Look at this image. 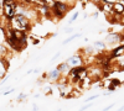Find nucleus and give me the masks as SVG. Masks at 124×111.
<instances>
[{
    "mask_svg": "<svg viewBox=\"0 0 124 111\" xmlns=\"http://www.w3.org/2000/svg\"><path fill=\"white\" fill-rule=\"evenodd\" d=\"M10 27L17 30V31H24V32H29L31 27H32V24L31 21L24 15H15L11 20L9 21Z\"/></svg>",
    "mask_w": 124,
    "mask_h": 111,
    "instance_id": "nucleus-1",
    "label": "nucleus"
},
{
    "mask_svg": "<svg viewBox=\"0 0 124 111\" xmlns=\"http://www.w3.org/2000/svg\"><path fill=\"white\" fill-rule=\"evenodd\" d=\"M71 9H72V5H70L68 1H60V0H55L54 5L51 6L52 15H54L56 19H58V20L63 19Z\"/></svg>",
    "mask_w": 124,
    "mask_h": 111,
    "instance_id": "nucleus-2",
    "label": "nucleus"
},
{
    "mask_svg": "<svg viewBox=\"0 0 124 111\" xmlns=\"http://www.w3.org/2000/svg\"><path fill=\"white\" fill-rule=\"evenodd\" d=\"M17 4H19V0H10V1H4L1 17H4L5 20L10 21V20H11V19L16 15Z\"/></svg>",
    "mask_w": 124,
    "mask_h": 111,
    "instance_id": "nucleus-3",
    "label": "nucleus"
},
{
    "mask_svg": "<svg viewBox=\"0 0 124 111\" xmlns=\"http://www.w3.org/2000/svg\"><path fill=\"white\" fill-rule=\"evenodd\" d=\"M123 41H124V33L117 31H112L107 33L104 37V42L108 46H116L117 43H123Z\"/></svg>",
    "mask_w": 124,
    "mask_h": 111,
    "instance_id": "nucleus-4",
    "label": "nucleus"
},
{
    "mask_svg": "<svg viewBox=\"0 0 124 111\" xmlns=\"http://www.w3.org/2000/svg\"><path fill=\"white\" fill-rule=\"evenodd\" d=\"M66 62L68 63V65H70L71 68L83 65V64L86 63V62H85L83 54H81V53H75V54H72L71 57H68V58L66 59Z\"/></svg>",
    "mask_w": 124,
    "mask_h": 111,
    "instance_id": "nucleus-5",
    "label": "nucleus"
},
{
    "mask_svg": "<svg viewBox=\"0 0 124 111\" xmlns=\"http://www.w3.org/2000/svg\"><path fill=\"white\" fill-rule=\"evenodd\" d=\"M62 75L61 73H60V70L57 69V68H55V69H51L50 72H48V77H47V82L50 83V84H56L58 80H61L62 79Z\"/></svg>",
    "mask_w": 124,
    "mask_h": 111,
    "instance_id": "nucleus-6",
    "label": "nucleus"
},
{
    "mask_svg": "<svg viewBox=\"0 0 124 111\" xmlns=\"http://www.w3.org/2000/svg\"><path fill=\"white\" fill-rule=\"evenodd\" d=\"M123 54H124V45L123 43L117 45L116 47H113V49L109 52V57L112 59H117L118 57H120Z\"/></svg>",
    "mask_w": 124,
    "mask_h": 111,
    "instance_id": "nucleus-7",
    "label": "nucleus"
},
{
    "mask_svg": "<svg viewBox=\"0 0 124 111\" xmlns=\"http://www.w3.org/2000/svg\"><path fill=\"white\" fill-rule=\"evenodd\" d=\"M8 68H9V60L5 58H0V80L5 78Z\"/></svg>",
    "mask_w": 124,
    "mask_h": 111,
    "instance_id": "nucleus-8",
    "label": "nucleus"
},
{
    "mask_svg": "<svg viewBox=\"0 0 124 111\" xmlns=\"http://www.w3.org/2000/svg\"><path fill=\"white\" fill-rule=\"evenodd\" d=\"M123 13H124V0H118V1L113 3V14L123 15Z\"/></svg>",
    "mask_w": 124,
    "mask_h": 111,
    "instance_id": "nucleus-9",
    "label": "nucleus"
},
{
    "mask_svg": "<svg viewBox=\"0 0 124 111\" xmlns=\"http://www.w3.org/2000/svg\"><path fill=\"white\" fill-rule=\"evenodd\" d=\"M82 54H83V57H94V54H97L98 52H97V49L93 47L92 45H88V46H86V47H83L82 48Z\"/></svg>",
    "mask_w": 124,
    "mask_h": 111,
    "instance_id": "nucleus-10",
    "label": "nucleus"
},
{
    "mask_svg": "<svg viewBox=\"0 0 124 111\" xmlns=\"http://www.w3.org/2000/svg\"><path fill=\"white\" fill-rule=\"evenodd\" d=\"M58 70H60V73L62 74V75H65V77H67V74H68V72H70V69H71V67L68 65V63L66 62H61L57 67H56Z\"/></svg>",
    "mask_w": 124,
    "mask_h": 111,
    "instance_id": "nucleus-11",
    "label": "nucleus"
},
{
    "mask_svg": "<svg viewBox=\"0 0 124 111\" xmlns=\"http://www.w3.org/2000/svg\"><path fill=\"white\" fill-rule=\"evenodd\" d=\"M92 46L97 49V52H98V53H99V52H104V51H107V48H108V45H107L104 41H96V42H93V43H92Z\"/></svg>",
    "mask_w": 124,
    "mask_h": 111,
    "instance_id": "nucleus-12",
    "label": "nucleus"
},
{
    "mask_svg": "<svg viewBox=\"0 0 124 111\" xmlns=\"http://www.w3.org/2000/svg\"><path fill=\"white\" fill-rule=\"evenodd\" d=\"M8 53H9V48L6 43H0V58H6Z\"/></svg>",
    "mask_w": 124,
    "mask_h": 111,
    "instance_id": "nucleus-13",
    "label": "nucleus"
},
{
    "mask_svg": "<svg viewBox=\"0 0 124 111\" xmlns=\"http://www.w3.org/2000/svg\"><path fill=\"white\" fill-rule=\"evenodd\" d=\"M0 43H6V30L0 25Z\"/></svg>",
    "mask_w": 124,
    "mask_h": 111,
    "instance_id": "nucleus-14",
    "label": "nucleus"
},
{
    "mask_svg": "<svg viewBox=\"0 0 124 111\" xmlns=\"http://www.w3.org/2000/svg\"><path fill=\"white\" fill-rule=\"evenodd\" d=\"M79 37H82V33L79 32V33H73V35H71L70 37H67L66 39H63V42H62V45H67V43H70L71 41H73L75 38H79Z\"/></svg>",
    "mask_w": 124,
    "mask_h": 111,
    "instance_id": "nucleus-15",
    "label": "nucleus"
},
{
    "mask_svg": "<svg viewBox=\"0 0 124 111\" xmlns=\"http://www.w3.org/2000/svg\"><path fill=\"white\" fill-rule=\"evenodd\" d=\"M109 82H110V84H112V85H114L116 88H118V86H120V85L123 84V82H122L120 79H118V78H113V79H110V80H109Z\"/></svg>",
    "mask_w": 124,
    "mask_h": 111,
    "instance_id": "nucleus-16",
    "label": "nucleus"
},
{
    "mask_svg": "<svg viewBox=\"0 0 124 111\" xmlns=\"http://www.w3.org/2000/svg\"><path fill=\"white\" fill-rule=\"evenodd\" d=\"M26 99H27V95H26L25 93H20V94L17 95V98H16V101H17V103H21V101H25Z\"/></svg>",
    "mask_w": 124,
    "mask_h": 111,
    "instance_id": "nucleus-17",
    "label": "nucleus"
},
{
    "mask_svg": "<svg viewBox=\"0 0 124 111\" xmlns=\"http://www.w3.org/2000/svg\"><path fill=\"white\" fill-rule=\"evenodd\" d=\"M78 16H79V13H78V11H75V14H73V15L71 16L70 21H68V24H70V25H71V24H73V22L76 21V20L78 19Z\"/></svg>",
    "mask_w": 124,
    "mask_h": 111,
    "instance_id": "nucleus-18",
    "label": "nucleus"
},
{
    "mask_svg": "<svg viewBox=\"0 0 124 111\" xmlns=\"http://www.w3.org/2000/svg\"><path fill=\"white\" fill-rule=\"evenodd\" d=\"M98 98H99V94H96V95H92V96L87 98L85 101H86V103H89V101H93V100H96V99H98Z\"/></svg>",
    "mask_w": 124,
    "mask_h": 111,
    "instance_id": "nucleus-19",
    "label": "nucleus"
},
{
    "mask_svg": "<svg viewBox=\"0 0 124 111\" xmlns=\"http://www.w3.org/2000/svg\"><path fill=\"white\" fill-rule=\"evenodd\" d=\"M44 91H45V94H46V95H51V94H52V88L46 85V86L44 88Z\"/></svg>",
    "mask_w": 124,
    "mask_h": 111,
    "instance_id": "nucleus-20",
    "label": "nucleus"
},
{
    "mask_svg": "<svg viewBox=\"0 0 124 111\" xmlns=\"http://www.w3.org/2000/svg\"><path fill=\"white\" fill-rule=\"evenodd\" d=\"M93 106V103H89V104H87V105H83V106H82L78 111H85V110H88L89 107H92Z\"/></svg>",
    "mask_w": 124,
    "mask_h": 111,
    "instance_id": "nucleus-21",
    "label": "nucleus"
},
{
    "mask_svg": "<svg viewBox=\"0 0 124 111\" xmlns=\"http://www.w3.org/2000/svg\"><path fill=\"white\" fill-rule=\"evenodd\" d=\"M114 104H116V103H113V104H110V105H108L107 107H104V110H103V111H109L110 109H113V106H114Z\"/></svg>",
    "mask_w": 124,
    "mask_h": 111,
    "instance_id": "nucleus-22",
    "label": "nucleus"
},
{
    "mask_svg": "<svg viewBox=\"0 0 124 111\" xmlns=\"http://www.w3.org/2000/svg\"><path fill=\"white\" fill-rule=\"evenodd\" d=\"M60 56H61V52H58V53H56V54H55V56H54L52 58H51V62H54V60H55V59H57V58H58Z\"/></svg>",
    "mask_w": 124,
    "mask_h": 111,
    "instance_id": "nucleus-23",
    "label": "nucleus"
},
{
    "mask_svg": "<svg viewBox=\"0 0 124 111\" xmlns=\"http://www.w3.org/2000/svg\"><path fill=\"white\" fill-rule=\"evenodd\" d=\"M72 31H73V28H72V27H66V28H65V33H70V32H72Z\"/></svg>",
    "mask_w": 124,
    "mask_h": 111,
    "instance_id": "nucleus-24",
    "label": "nucleus"
},
{
    "mask_svg": "<svg viewBox=\"0 0 124 111\" xmlns=\"http://www.w3.org/2000/svg\"><path fill=\"white\" fill-rule=\"evenodd\" d=\"M3 5H4V0H0V16H1L3 13Z\"/></svg>",
    "mask_w": 124,
    "mask_h": 111,
    "instance_id": "nucleus-25",
    "label": "nucleus"
},
{
    "mask_svg": "<svg viewBox=\"0 0 124 111\" xmlns=\"http://www.w3.org/2000/svg\"><path fill=\"white\" fill-rule=\"evenodd\" d=\"M23 1H25V3H29V4H34V3H37L39 0H23Z\"/></svg>",
    "mask_w": 124,
    "mask_h": 111,
    "instance_id": "nucleus-26",
    "label": "nucleus"
},
{
    "mask_svg": "<svg viewBox=\"0 0 124 111\" xmlns=\"http://www.w3.org/2000/svg\"><path fill=\"white\" fill-rule=\"evenodd\" d=\"M98 16H99V13H98V11H96V13L92 14V17H93V19H98Z\"/></svg>",
    "mask_w": 124,
    "mask_h": 111,
    "instance_id": "nucleus-27",
    "label": "nucleus"
},
{
    "mask_svg": "<svg viewBox=\"0 0 124 111\" xmlns=\"http://www.w3.org/2000/svg\"><path fill=\"white\" fill-rule=\"evenodd\" d=\"M32 110H34V111H39V106H37L36 104H34V105H32Z\"/></svg>",
    "mask_w": 124,
    "mask_h": 111,
    "instance_id": "nucleus-28",
    "label": "nucleus"
},
{
    "mask_svg": "<svg viewBox=\"0 0 124 111\" xmlns=\"http://www.w3.org/2000/svg\"><path fill=\"white\" fill-rule=\"evenodd\" d=\"M103 95H104V96H109V95H112V91H109V90H108L107 93H103Z\"/></svg>",
    "mask_w": 124,
    "mask_h": 111,
    "instance_id": "nucleus-29",
    "label": "nucleus"
},
{
    "mask_svg": "<svg viewBox=\"0 0 124 111\" xmlns=\"http://www.w3.org/2000/svg\"><path fill=\"white\" fill-rule=\"evenodd\" d=\"M117 111H124V105H122V106H120V107H119Z\"/></svg>",
    "mask_w": 124,
    "mask_h": 111,
    "instance_id": "nucleus-30",
    "label": "nucleus"
},
{
    "mask_svg": "<svg viewBox=\"0 0 124 111\" xmlns=\"http://www.w3.org/2000/svg\"><path fill=\"white\" fill-rule=\"evenodd\" d=\"M32 72H34V69H30V70H27V73H26V74L29 75V74H31V73H32Z\"/></svg>",
    "mask_w": 124,
    "mask_h": 111,
    "instance_id": "nucleus-31",
    "label": "nucleus"
},
{
    "mask_svg": "<svg viewBox=\"0 0 124 111\" xmlns=\"http://www.w3.org/2000/svg\"><path fill=\"white\" fill-rule=\"evenodd\" d=\"M40 70H41L40 68H36V69H34V72H35V73H39V72H40Z\"/></svg>",
    "mask_w": 124,
    "mask_h": 111,
    "instance_id": "nucleus-32",
    "label": "nucleus"
},
{
    "mask_svg": "<svg viewBox=\"0 0 124 111\" xmlns=\"http://www.w3.org/2000/svg\"><path fill=\"white\" fill-rule=\"evenodd\" d=\"M119 70H124V64H123V65H120V67H119Z\"/></svg>",
    "mask_w": 124,
    "mask_h": 111,
    "instance_id": "nucleus-33",
    "label": "nucleus"
},
{
    "mask_svg": "<svg viewBox=\"0 0 124 111\" xmlns=\"http://www.w3.org/2000/svg\"><path fill=\"white\" fill-rule=\"evenodd\" d=\"M108 1H110V3H114V1H118V0H108Z\"/></svg>",
    "mask_w": 124,
    "mask_h": 111,
    "instance_id": "nucleus-34",
    "label": "nucleus"
},
{
    "mask_svg": "<svg viewBox=\"0 0 124 111\" xmlns=\"http://www.w3.org/2000/svg\"><path fill=\"white\" fill-rule=\"evenodd\" d=\"M57 111H62V109H61V107H60V109H57Z\"/></svg>",
    "mask_w": 124,
    "mask_h": 111,
    "instance_id": "nucleus-35",
    "label": "nucleus"
},
{
    "mask_svg": "<svg viewBox=\"0 0 124 111\" xmlns=\"http://www.w3.org/2000/svg\"><path fill=\"white\" fill-rule=\"evenodd\" d=\"M123 45H124V41H123Z\"/></svg>",
    "mask_w": 124,
    "mask_h": 111,
    "instance_id": "nucleus-36",
    "label": "nucleus"
}]
</instances>
